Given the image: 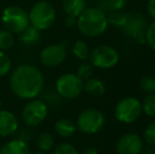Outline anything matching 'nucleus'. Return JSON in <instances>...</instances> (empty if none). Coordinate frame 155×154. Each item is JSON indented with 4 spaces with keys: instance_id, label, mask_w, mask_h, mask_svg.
<instances>
[{
    "instance_id": "obj_7",
    "label": "nucleus",
    "mask_w": 155,
    "mask_h": 154,
    "mask_svg": "<svg viewBox=\"0 0 155 154\" xmlns=\"http://www.w3.org/2000/svg\"><path fill=\"white\" fill-rule=\"evenodd\" d=\"M106 118L101 111L97 109H86L78 115L77 129L86 134H95L104 128Z\"/></svg>"
},
{
    "instance_id": "obj_34",
    "label": "nucleus",
    "mask_w": 155,
    "mask_h": 154,
    "mask_svg": "<svg viewBox=\"0 0 155 154\" xmlns=\"http://www.w3.org/2000/svg\"><path fill=\"white\" fill-rule=\"evenodd\" d=\"M31 154H45V152H41V151H39V152H35V153H31Z\"/></svg>"
},
{
    "instance_id": "obj_28",
    "label": "nucleus",
    "mask_w": 155,
    "mask_h": 154,
    "mask_svg": "<svg viewBox=\"0 0 155 154\" xmlns=\"http://www.w3.org/2000/svg\"><path fill=\"white\" fill-rule=\"evenodd\" d=\"M53 154H79V152L72 144L62 143L56 147Z\"/></svg>"
},
{
    "instance_id": "obj_31",
    "label": "nucleus",
    "mask_w": 155,
    "mask_h": 154,
    "mask_svg": "<svg viewBox=\"0 0 155 154\" xmlns=\"http://www.w3.org/2000/svg\"><path fill=\"white\" fill-rule=\"evenodd\" d=\"M147 10L150 16L153 19H155V0H149V1H148Z\"/></svg>"
},
{
    "instance_id": "obj_19",
    "label": "nucleus",
    "mask_w": 155,
    "mask_h": 154,
    "mask_svg": "<svg viewBox=\"0 0 155 154\" xmlns=\"http://www.w3.org/2000/svg\"><path fill=\"white\" fill-rule=\"evenodd\" d=\"M128 3V0H100L97 8L102 12L110 13L112 11H120Z\"/></svg>"
},
{
    "instance_id": "obj_2",
    "label": "nucleus",
    "mask_w": 155,
    "mask_h": 154,
    "mask_svg": "<svg viewBox=\"0 0 155 154\" xmlns=\"http://www.w3.org/2000/svg\"><path fill=\"white\" fill-rule=\"evenodd\" d=\"M77 29L82 35L88 37H98L108 28L107 15L98 8H86L77 17Z\"/></svg>"
},
{
    "instance_id": "obj_36",
    "label": "nucleus",
    "mask_w": 155,
    "mask_h": 154,
    "mask_svg": "<svg viewBox=\"0 0 155 154\" xmlns=\"http://www.w3.org/2000/svg\"><path fill=\"white\" fill-rule=\"evenodd\" d=\"M137 1H141V0H137Z\"/></svg>"
},
{
    "instance_id": "obj_3",
    "label": "nucleus",
    "mask_w": 155,
    "mask_h": 154,
    "mask_svg": "<svg viewBox=\"0 0 155 154\" xmlns=\"http://www.w3.org/2000/svg\"><path fill=\"white\" fill-rule=\"evenodd\" d=\"M29 14L30 25L39 31H45L54 25L56 20V11L49 1L40 0L31 8Z\"/></svg>"
},
{
    "instance_id": "obj_20",
    "label": "nucleus",
    "mask_w": 155,
    "mask_h": 154,
    "mask_svg": "<svg viewBox=\"0 0 155 154\" xmlns=\"http://www.w3.org/2000/svg\"><path fill=\"white\" fill-rule=\"evenodd\" d=\"M72 53L76 58L79 60L86 61L90 57V49H89L88 44L84 42V40H77L74 42L73 47H72Z\"/></svg>"
},
{
    "instance_id": "obj_29",
    "label": "nucleus",
    "mask_w": 155,
    "mask_h": 154,
    "mask_svg": "<svg viewBox=\"0 0 155 154\" xmlns=\"http://www.w3.org/2000/svg\"><path fill=\"white\" fill-rule=\"evenodd\" d=\"M143 137L150 146H155V121L151 123L146 128Z\"/></svg>"
},
{
    "instance_id": "obj_21",
    "label": "nucleus",
    "mask_w": 155,
    "mask_h": 154,
    "mask_svg": "<svg viewBox=\"0 0 155 154\" xmlns=\"http://www.w3.org/2000/svg\"><path fill=\"white\" fill-rule=\"evenodd\" d=\"M128 15L127 13H124L120 11H112V12L108 13L107 16V20H108V25H111L113 27L117 28H123L126 23L127 19H128Z\"/></svg>"
},
{
    "instance_id": "obj_14",
    "label": "nucleus",
    "mask_w": 155,
    "mask_h": 154,
    "mask_svg": "<svg viewBox=\"0 0 155 154\" xmlns=\"http://www.w3.org/2000/svg\"><path fill=\"white\" fill-rule=\"evenodd\" d=\"M0 154H31L27 142L20 138L5 143L0 149Z\"/></svg>"
},
{
    "instance_id": "obj_1",
    "label": "nucleus",
    "mask_w": 155,
    "mask_h": 154,
    "mask_svg": "<svg viewBox=\"0 0 155 154\" xmlns=\"http://www.w3.org/2000/svg\"><path fill=\"white\" fill-rule=\"evenodd\" d=\"M45 77L37 67L32 64H21L12 72L10 87L18 98L30 100L36 98L43 90Z\"/></svg>"
},
{
    "instance_id": "obj_18",
    "label": "nucleus",
    "mask_w": 155,
    "mask_h": 154,
    "mask_svg": "<svg viewBox=\"0 0 155 154\" xmlns=\"http://www.w3.org/2000/svg\"><path fill=\"white\" fill-rule=\"evenodd\" d=\"M62 8L67 16L77 18L86 10V0H63Z\"/></svg>"
},
{
    "instance_id": "obj_25",
    "label": "nucleus",
    "mask_w": 155,
    "mask_h": 154,
    "mask_svg": "<svg viewBox=\"0 0 155 154\" xmlns=\"http://www.w3.org/2000/svg\"><path fill=\"white\" fill-rule=\"evenodd\" d=\"M12 69V60L10 56L3 51H0V77H3L10 73Z\"/></svg>"
},
{
    "instance_id": "obj_33",
    "label": "nucleus",
    "mask_w": 155,
    "mask_h": 154,
    "mask_svg": "<svg viewBox=\"0 0 155 154\" xmlns=\"http://www.w3.org/2000/svg\"><path fill=\"white\" fill-rule=\"evenodd\" d=\"M82 154H98V151L95 148H88L82 152Z\"/></svg>"
},
{
    "instance_id": "obj_27",
    "label": "nucleus",
    "mask_w": 155,
    "mask_h": 154,
    "mask_svg": "<svg viewBox=\"0 0 155 154\" xmlns=\"http://www.w3.org/2000/svg\"><path fill=\"white\" fill-rule=\"evenodd\" d=\"M139 86H140L141 90H143V92L148 93V94L155 93V77L153 76L143 77L140 80Z\"/></svg>"
},
{
    "instance_id": "obj_35",
    "label": "nucleus",
    "mask_w": 155,
    "mask_h": 154,
    "mask_svg": "<svg viewBox=\"0 0 155 154\" xmlns=\"http://www.w3.org/2000/svg\"><path fill=\"white\" fill-rule=\"evenodd\" d=\"M1 107H2V100H1V98H0V110H1Z\"/></svg>"
},
{
    "instance_id": "obj_8",
    "label": "nucleus",
    "mask_w": 155,
    "mask_h": 154,
    "mask_svg": "<svg viewBox=\"0 0 155 154\" xmlns=\"http://www.w3.org/2000/svg\"><path fill=\"white\" fill-rule=\"evenodd\" d=\"M89 58L92 66L99 69H111L119 61L118 52L108 44H100L94 48Z\"/></svg>"
},
{
    "instance_id": "obj_16",
    "label": "nucleus",
    "mask_w": 155,
    "mask_h": 154,
    "mask_svg": "<svg viewBox=\"0 0 155 154\" xmlns=\"http://www.w3.org/2000/svg\"><path fill=\"white\" fill-rule=\"evenodd\" d=\"M84 91L92 97H100L106 93V86L99 78L90 77L84 82Z\"/></svg>"
},
{
    "instance_id": "obj_30",
    "label": "nucleus",
    "mask_w": 155,
    "mask_h": 154,
    "mask_svg": "<svg viewBox=\"0 0 155 154\" xmlns=\"http://www.w3.org/2000/svg\"><path fill=\"white\" fill-rule=\"evenodd\" d=\"M146 42L155 51V21L148 25L147 33H146Z\"/></svg>"
},
{
    "instance_id": "obj_5",
    "label": "nucleus",
    "mask_w": 155,
    "mask_h": 154,
    "mask_svg": "<svg viewBox=\"0 0 155 154\" xmlns=\"http://www.w3.org/2000/svg\"><path fill=\"white\" fill-rule=\"evenodd\" d=\"M143 113L141 103L132 96L124 97L117 103L114 110V116L124 123H132L136 121Z\"/></svg>"
},
{
    "instance_id": "obj_13",
    "label": "nucleus",
    "mask_w": 155,
    "mask_h": 154,
    "mask_svg": "<svg viewBox=\"0 0 155 154\" xmlns=\"http://www.w3.org/2000/svg\"><path fill=\"white\" fill-rule=\"evenodd\" d=\"M19 128V123L16 115L8 110H0V136L13 135Z\"/></svg>"
},
{
    "instance_id": "obj_26",
    "label": "nucleus",
    "mask_w": 155,
    "mask_h": 154,
    "mask_svg": "<svg viewBox=\"0 0 155 154\" xmlns=\"http://www.w3.org/2000/svg\"><path fill=\"white\" fill-rule=\"evenodd\" d=\"M94 73V67L92 66V64H89V62H82L77 69V75L80 79L82 80H87L90 77H92Z\"/></svg>"
},
{
    "instance_id": "obj_6",
    "label": "nucleus",
    "mask_w": 155,
    "mask_h": 154,
    "mask_svg": "<svg viewBox=\"0 0 155 154\" xmlns=\"http://www.w3.org/2000/svg\"><path fill=\"white\" fill-rule=\"evenodd\" d=\"M55 89L60 97L73 99L79 96L84 91V80L80 79L76 74L67 73L57 78Z\"/></svg>"
},
{
    "instance_id": "obj_23",
    "label": "nucleus",
    "mask_w": 155,
    "mask_h": 154,
    "mask_svg": "<svg viewBox=\"0 0 155 154\" xmlns=\"http://www.w3.org/2000/svg\"><path fill=\"white\" fill-rule=\"evenodd\" d=\"M15 39L13 33L8 30H0V51H8L14 45Z\"/></svg>"
},
{
    "instance_id": "obj_17",
    "label": "nucleus",
    "mask_w": 155,
    "mask_h": 154,
    "mask_svg": "<svg viewBox=\"0 0 155 154\" xmlns=\"http://www.w3.org/2000/svg\"><path fill=\"white\" fill-rule=\"evenodd\" d=\"M41 31L37 30L36 28L32 27L31 25L25 29L20 34H19V40L23 45L27 47H33V45L37 44L40 40Z\"/></svg>"
},
{
    "instance_id": "obj_22",
    "label": "nucleus",
    "mask_w": 155,
    "mask_h": 154,
    "mask_svg": "<svg viewBox=\"0 0 155 154\" xmlns=\"http://www.w3.org/2000/svg\"><path fill=\"white\" fill-rule=\"evenodd\" d=\"M37 147L41 152H49L54 147V137L52 134L45 132L41 133L37 138Z\"/></svg>"
},
{
    "instance_id": "obj_32",
    "label": "nucleus",
    "mask_w": 155,
    "mask_h": 154,
    "mask_svg": "<svg viewBox=\"0 0 155 154\" xmlns=\"http://www.w3.org/2000/svg\"><path fill=\"white\" fill-rule=\"evenodd\" d=\"M76 22H77V18L73 16H67L64 19V23L68 28H73L74 25H76Z\"/></svg>"
},
{
    "instance_id": "obj_11",
    "label": "nucleus",
    "mask_w": 155,
    "mask_h": 154,
    "mask_svg": "<svg viewBox=\"0 0 155 154\" xmlns=\"http://www.w3.org/2000/svg\"><path fill=\"white\" fill-rule=\"evenodd\" d=\"M67 58V50L60 43H53L43 48L39 53L41 64L47 68H55L62 64Z\"/></svg>"
},
{
    "instance_id": "obj_4",
    "label": "nucleus",
    "mask_w": 155,
    "mask_h": 154,
    "mask_svg": "<svg viewBox=\"0 0 155 154\" xmlns=\"http://www.w3.org/2000/svg\"><path fill=\"white\" fill-rule=\"evenodd\" d=\"M1 21L5 30L13 34H20L30 25L29 14L22 8L17 5H10L2 12Z\"/></svg>"
},
{
    "instance_id": "obj_10",
    "label": "nucleus",
    "mask_w": 155,
    "mask_h": 154,
    "mask_svg": "<svg viewBox=\"0 0 155 154\" xmlns=\"http://www.w3.org/2000/svg\"><path fill=\"white\" fill-rule=\"evenodd\" d=\"M121 29H124L126 35L136 40L137 42H146V33H147L148 29V22L143 15H128V19H127L126 23Z\"/></svg>"
},
{
    "instance_id": "obj_24",
    "label": "nucleus",
    "mask_w": 155,
    "mask_h": 154,
    "mask_svg": "<svg viewBox=\"0 0 155 154\" xmlns=\"http://www.w3.org/2000/svg\"><path fill=\"white\" fill-rule=\"evenodd\" d=\"M143 112L148 116H155V93L148 94L141 103Z\"/></svg>"
},
{
    "instance_id": "obj_12",
    "label": "nucleus",
    "mask_w": 155,
    "mask_h": 154,
    "mask_svg": "<svg viewBox=\"0 0 155 154\" xmlns=\"http://www.w3.org/2000/svg\"><path fill=\"white\" fill-rule=\"evenodd\" d=\"M143 148V139L134 133L124 134L117 140L116 144V151L118 154H140Z\"/></svg>"
},
{
    "instance_id": "obj_9",
    "label": "nucleus",
    "mask_w": 155,
    "mask_h": 154,
    "mask_svg": "<svg viewBox=\"0 0 155 154\" xmlns=\"http://www.w3.org/2000/svg\"><path fill=\"white\" fill-rule=\"evenodd\" d=\"M48 105L41 99L33 98L23 107L21 117L25 123L29 127H37L48 116Z\"/></svg>"
},
{
    "instance_id": "obj_15",
    "label": "nucleus",
    "mask_w": 155,
    "mask_h": 154,
    "mask_svg": "<svg viewBox=\"0 0 155 154\" xmlns=\"http://www.w3.org/2000/svg\"><path fill=\"white\" fill-rule=\"evenodd\" d=\"M55 132L58 136L62 138H69L73 136L77 131V126L73 120L69 118H60L55 123L54 126Z\"/></svg>"
}]
</instances>
